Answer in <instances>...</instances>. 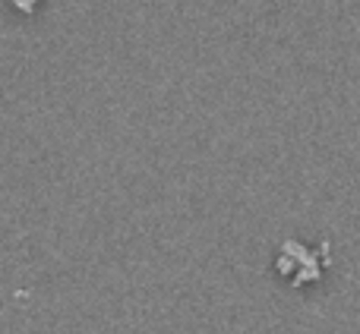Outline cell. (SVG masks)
<instances>
[{"label":"cell","instance_id":"6da1fadb","mask_svg":"<svg viewBox=\"0 0 360 334\" xmlns=\"http://www.w3.org/2000/svg\"><path fill=\"white\" fill-rule=\"evenodd\" d=\"M16 6H19V10H25V13H29L32 6H35V0H16Z\"/></svg>","mask_w":360,"mask_h":334}]
</instances>
